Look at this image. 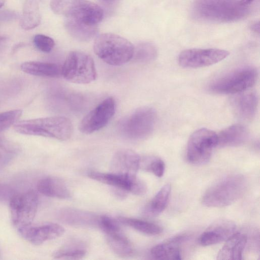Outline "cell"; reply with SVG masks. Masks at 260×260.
<instances>
[{"mask_svg": "<svg viewBox=\"0 0 260 260\" xmlns=\"http://www.w3.org/2000/svg\"><path fill=\"white\" fill-rule=\"evenodd\" d=\"M156 118L154 109L149 107H141L122 119L119 128L121 134L128 139L142 140L152 133Z\"/></svg>", "mask_w": 260, "mask_h": 260, "instance_id": "ba28073f", "label": "cell"}, {"mask_svg": "<svg viewBox=\"0 0 260 260\" xmlns=\"http://www.w3.org/2000/svg\"><path fill=\"white\" fill-rule=\"evenodd\" d=\"M246 185V180L242 175L233 174L224 177L206 190L202 198V203L210 207L231 205L243 196Z\"/></svg>", "mask_w": 260, "mask_h": 260, "instance_id": "3957f363", "label": "cell"}, {"mask_svg": "<svg viewBox=\"0 0 260 260\" xmlns=\"http://www.w3.org/2000/svg\"><path fill=\"white\" fill-rule=\"evenodd\" d=\"M157 55V51L155 46L152 43L144 42L134 48L132 59L138 62L147 63L155 59Z\"/></svg>", "mask_w": 260, "mask_h": 260, "instance_id": "83f0119b", "label": "cell"}, {"mask_svg": "<svg viewBox=\"0 0 260 260\" xmlns=\"http://www.w3.org/2000/svg\"><path fill=\"white\" fill-rule=\"evenodd\" d=\"M85 254L86 251L81 249H61L56 252L53 256L55 259H79L82 258Z\"/></svg>", "mask_w": 260, "mask_h": 260, "instance_id": "d6a6232c", "label": "cell"}, {"mask_svg": "<svg viewBox=\"0 0 260 260\" xmlns=\"http://www.w3.org/2000/svg\"><path fill=\"white\" fill-rule=\"evenodd\" d=\"M257 76L258 73L255 68L240 67L214 80L209 85V89L218 94L239 93L252 87Z\"/></svg>", "mask_w": 260, "mask_h": 260, "instance_id": "8992f818", "label": "cell"}, {"mask_svg": "<svg viewBox=\"0 0 260 260\" xmlns=\"http://www.w3.org/2000/svg\"><path fill=\"white\" fill-rule=\"evenodd\" d=\"M33 41L36 47L45 53L51 51L55 45L54 41L51 38L42 34L36 35Z\"/></svg>", "mask_w": 260, "mask_h": 260, "instance_id": "4dcf8cb0", "label": "cell"}, {"mask_svg": "<svg viewBox=\"0 0 260 260\" xmlns=\"http://www.w3.org/2000/svg\"><path fill=\"white\" fill-rule=\"evenodd\" d=\"M88 176L98 182L135 195L142 196L147 191L145 183L136 175L92 171Z\"/></svg>", "mask_w": 260, "mask_h": 260, "instance_id": "8fae6325", "label": "cell"}, {"mask_svg": "<svg viewBox=\"0 0 260 260\" xmlns=\"http://www.w3.org/2000/svg\"><path fill=\"white\" fill-rule=\"evenodd\" d=\"M171 191L170 184L164 185L145 206L144 214L148 216L154 217L162 213L167 206Z\"/></svg>", "mask_w": 260, "mask_h": 260, "instance_id": "cb8c5ba5", "label": "cell"}, {"mask_svg": "<svg viewBox=\"0 0 260 260\" xmlns=\"http://www.w3.org/2000/svg\"><path fill=\"white\" fill-rule=\"evenodd\" d=\"M115 111L114 99L112 97L106 98L83 118L79 125L80 132L90 134L101 129L107 124Z\"/></svg>", "mask_w": 260, "mask_h": 260, "instance_id": "4fadbf2b", "label": "cell"}, {"mask_svg": "<svg viewBox=\"0 0 260 260\" xmlns=\"http://www.w3.org/2000/svg\"><path fill=\"white\" fill-rule=\"evenodd\" d=\"M118 221L110 216L104 215L99 219L98 224L106 235L121 231Z\"/></svg>", "mask_w": 260, "mask_h": 260, "instance_id": "1f68e13d", "label": "cell"}, {"mask_svg": "<svg viewBox=\"0 0 260 260\" xmlns=\"http://www.w3.org/2000/svg\"><path fill=\"white\" fill-rule=\"evenodd\" d=\"M218 145V136L213 131L202 128L190 137L187 147V157L192 164L202 165L210 158L214 148Z\"/></svg>", "mask_w": 260, "mask_h": 260, "instance_id": "9c48e42d", "label": "cell"}, {"mask_svg": "<svg viewBox=\"0 0 260 260\" xmlns=\"http://www.w3.org/2000/svg\"><path fill=\"white\" fill-rule=\"evenodd\" d=\"M249 13L248 6L240 0H194L191 17L197 21L209 23H230L242 20Z\"/></svg>", "mask_w": 260, "mask_h": 260, "instance_id": "6da1fadb", "label": "cell"}, {"mask_svg": "<svg viewBox=\"0 0 260 260\" xmlns=\"http://www.w3.org/2000/svg\"><path fill=\"white\" fill-rule=\"evenodd\" d=\"M241 3L244 6H248L251 4L254 0H240Z\"/></svg>", "mask_w": 260, "mask_h": 260, "instance_id": "e575fe53", "label": "cell"}, {"mask_svg": "<svg viewBox=\"0 0 260 260\" xmlns=\"http://www.w3.org/2000/svg\"><path fill=\"white\" fill-rule=\"evenodd\" d=\"M233 100V108L241 118L250 120L254 116L258 104L257 96L255 92H242Z\"/></svg>", "mask_w": 260, "mask_h": 260, "instance_id": "ffe728a7", "label": "cell"}, {"mask_svg": "<svg viewBox=\"0 0 260 260\" xmlns=\"http://www.w3.org/2000/svg\"><path fill=\"white\" fill-rule=\"evenodd\" d=\"M21 110H13L0 113V133L18 121L22 114Z\"/></svg>", "mask_w": 260, "mask_h": 260, "instance_id": "f546056e", "label": "cell"}, {"mask_svg": "<svg viewBox=\"0 0 260 260\" xmlns=\"http://www.w3.org/2000/svg\"><path fill=\"white\" fill-rule=\"evenodd\" d=\"M140 167H142L145 170L152 173L158 177L163 176L165 170V164L160 159L157 158H148L144 161H140Z\"/></svg>", "mask_w": 260, "mask_h": 260, "instance_id": "f1b7e54d", "label": "cell"}, {"mask_svg": "<svg viewBox=\"0 0 260 260\" xmlns=\"http://www.w3.org/2000/svg\"><path fill=\"white\" fill-rule=\"evenodd\" d=\"M259 22H255L251 24L250 28L253 32L259 35Z\"/></svg>", "mask_w": 260, "mask_h": 260, "instance_id": "836d02e7", "label": "cell"}, {"mask_svg": "<svg viewBox=\"0 0 260 260\" xmlns=\"http://www.w3.org/2000/svg\"><path fill=\"white\" fill-rule=\"evenodd\" d=\"M217 136L218 145L235 146L246 141L248 137V131L242 125L234 124L222 130Z\"/></svg>", "mask_w": 260, "mask_h": 260, "instance_id": "7402d4cb", "label": "cell"}, {"mask_svg": "<svg viewBox=\"0 0 260 260\" xmlns=\"http://www.w3.org/2000/svg\"><path fill=\"white\" fill-rule=\"evenodd\" d=\"M18 230L23 239L36 245L56 239L64 233V229L62 226L52 223L39 225L30 224Z\"/></svg>", "mask_w": 260, "mask_h": 260, "instance_id": "5bb4252c", "label": "cell"}, {"mask_svg": "<svg viewBox=\"0 0 260 260\" xmlns=\"http://www.w3.org/2000/svg\"><path fill=\"white\" fill-rule=\"evenodd\" d=\"M118 221L148 235H157L162 232V228L157 224L141 219L120 216L118 217Z\"/></svg>", "mask_w": 260, "mask_h": 260, "instance_id": "4316f807", "label": "cell"}, {"mask_svg": "<svg viewBox=\"0 0 260 260\" xmlns=\"http://www.w3.org/2000/svg\"><path fill=\"white\" fill-rule=\"evenodd\" d=\"M20 68L23 72L34 76L51 78L61 76V67L54 63L27 61L22 63Z\"/></svg>", "mask_w": 260, "mask_h": 260, "instance_id": "44dd1931", "label": "cell"}, {"mask_svg": "<svg viewBox=\"0 0 260 260\" xmlns=\"http://www.w3.org/2000/svg\"><path fill=\"white\" fill-rule=\"evenodd\" d=\"M61 76L74 83L87 84L92 82L97 76L92 58L82 51L71 52L61 67Z\"/></svg>", "mask_w": 260, "mask_h": 260, "instance_id": "52a82bcc", "label": "cell"}, {"mask_svg": "<svg viewBox=\"0 0 260 260\" xmlns=\"http://www.w3.org/2000/svg\"><path fill=\"white\" fill-rule=\"evenodd\" d=\"M2 154L0 153V159L2 158Z\"/></svg>", "mask_w": 260, "mask_h": 260, "instance_id": "8d00e7d4", "label": "cell"}, {"mask_svg": "<svg viewBox=\"0 0 260 260\" xmlns=\"http://www.w3.org/2000/svg\"><path fill=\"white\" fill-rule=\"evenodd\" d=\"M141 157L134 151L123 149L114 154L111 161V172L115 173L136 175L140 168Z\"/></svg>", "mask_w": 260, "mask_h": 260, "instance_id": "2e32d148", "label": "cell"}, {"mask_svg": "<svg viewBox=\"0 0 260 260\" xmlns=\"http://www.w3.org/2000/svg\"><path fill=\"white\" fill-rule=\"evenodd\" d=\"M18 133L67 140L72 136L73 126L71 120L63 116H52L19 121L14 125Z\"/></svg>", "mask_w": 260, "mask_h": 260, "instance_id": "7a4b0ae2", "label": "cell"}, {"mask_svg": "<svg viewBox=\"0 0 260 260\" xmlns=\"http://www.w3.org/2000/svg\"><path fill=\"white\" fill-rule=\"evenodd\" d=\"M40 0H25L23 5L20 20L21 27L29 30L37 27L41 22Z\"/></svg>", "mask_w": 260, "mask_h": 260, "instance_id": "603a6c76", "label": "cell"}, {"mask_svg": "<svg viewBox=\"0 0 260 260\" xmlns=\"http://www.w3.org/2000/svg\"><path fill=\"white\" fill-rule=\"evenodd\" d=\"M37 189L41 194L51 198L66 199L71 197V192L64 182L54 176L41 179L38 183Z\"/></svg>", "mask_w": 260, "mask_h": 260, "instance_id": "d6986e66", "label": "cell"}, {"mask_svg": "<svg viewBox=\"0 0 260 260\" xmlns=\"http://www.w3.org/2000/svg\"><path fill=\"white\" fill-rule=\"evenodd\" d=\"M38 203V194L33 190L13 194L9 199L13 225L18 229L31 224L35 217Z\"/></svg>", "mask_w": 260, "mask_h": 260, "instance_id": "30bf717a", "label": "cell"}, {"mask_svg": "<svg viewBox=\"0 0 260 260\" xmlns=\"http://www.w3.org/2000/svg\"><path fill=\"white\" fill-rule=\"evenodd\" d=\"M188 238V236L186 235L174 236L154 246L151 250V254L153 258L157 259H181L178 246Z\"/></svg>", "mask_w": 260, "mask_h": 260, "instance_id": "e0dca14e", "label": "cell"}, {"mask_svg": "<svg viewBox=\"0 0 260 260\" xmlns=\"http://www.w3.org/2000/svg\"><path fill=\"white\" fill-rule=\"evenodd\" d=\"M106 237L109 246L118 255L128 257L133 254V247L121 231L106 234Z\"/></svg>", "mask_w": 260, "mask_h": 260, "instance_id": "484cf974", "label": "cell"}, {"mask_svg": "<svg viewBox=\"0 0 260 260\" xmlns=\"http://www.w3.org/2000/svg\"><path fill=\"white\" fill-rule=\"evenodd\" d=\"M5 3V0H0V8L3 6Z\"/></svg>", "mask_w": 260, "mask_h": 260, "instance_id": "d590c367", "label": "cell"}, {"mask_svg": "<svg viewBox=\"0 0 260 260\" xmlns=\"http://www.w3.org/2000/svg\"><path fill=\"white\" fill-rule=\"evenodd\" d=\"M134 45L126 39L111 33L99 35L93 44L95 54L106 63L121 66L133 57Z\"/></svg>", "mask_w": 260, "mask_h": 260, "instance_id": "277c9868", "label": "cell"}, {"mask_svg": "<svg viewBox=\"0 0 260 260\" xmlns=\"http://www.w3.org/2000/svg\"><path fill=\"white\" fill-rule=\"evenodd\" d=\"M229 55L228 51L219 49H189L180 53L178 62L184 68H198L216 63Z\"/></svg>", "mask_w": 260, "mask_h": 260, "instance_id": "7c38bea8", "label": "cell"}, {"mask_svg": "<svg viewBox=\"0 0 260 260\" xmlns=\"http://www.w3.org/2000/svg\"><path fill=\"white\" fill-rule=\"evenodd\" d=\"M65 27L73 38L82 42L90 40L97 32L96 25H89L70 19L66 21Z\"/></svg>", "mask_w": 260, "mask_h": 260, "instance_id": "d4e9b609", "label": "cell"}, {"mask_svg": "<svg viewBox=\"0 0 260 260\" xmlns=\"http://www.w3.org/2000/svg\"><path fill=\"white\" fill-rule=\"evenodd\" d=\"M50 8L55 14L89 25H96L103 18V11L88 0H51Z\"/></svg>", "mask_w": 260, "mask_h": 260, "instance_id": "5b68a950", "label": "cell"}, {"mask_svg": "<svg viewBox=\"0 0 260 260\" xmlns=\"http://www.w3.org/2000/svg\"><path fill=\"white\" fill-rule=\"evenodd\" d=\"M236 225L231 220L219 219L212 222L201 234L199 241L204 246L225 241L236 233Z\"/></svg>", "mask_w": 260, "mask_h": 260, "instance_id": "9a60e30c", "label": "cell"}, {"mask_svg": "<svg viewBox=\"0 0 260 260\" xmlns=\"http://www.w3.org/2000/svg\"><path fill=\"white\" fill-rule=\"evenodd\" d=\"M247 242V237L240 233H235L228 240L219 251L217 259L240 260Z\"/></svg>", "mask_w": 260, "mask_h": 260, "instance_id": "ac0fdd59", "label": "cell"}]
</instances>
